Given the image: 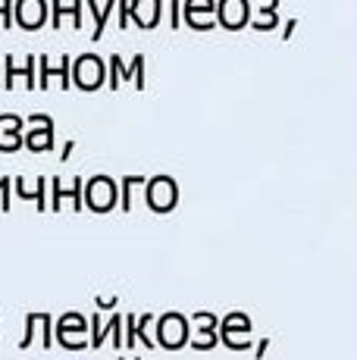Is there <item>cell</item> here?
I'll list each match as a JSON object with an SVG mask.
<instances>
[{"label": "cell", "instance_id": "cell-6", "mask_svg": "<svg viewBox=\"0 0 357 360\" xmlns=\"http://www.w3.org/2000/svg\"><path fill=\"white\" fill-rule=\"evenodd\" d=\"M88 329V320L82 314H63L60 316V323H57V342L63 345V348H70V351H82V348H88L82 338H75V335H82V332Z\"/></svg>", "mask_w": 357, "mask_h": 360}, {"label": "cell", "instance_id": "cell-22", "mask_svg": "<svg viewBox=\"0 0 357 360\" xmlns=\"http://www.w3.org/2000/svg\"><path fill=\"white\" fill-rule=\"evenodd\" d=\"M13 4H16V0H0V25H4V29H13Z\"/></svg>", "mask_w": 357, "mask_h": 360}, {"label": "cell", "instance_id": "cell-12", "mask_svg": "<svg viewBox=\"0 0 357 360\" xmlns=\"http://www.w3.org/2000/svg\"><path fill=\"white\" fill-rule=\"evenodd\" d=\"M107 335H113L116 348H119V351H126V345H122V314H113V316H110L107 329H98V332H94V335H91V345H88V348H100Z\"/></svg>", "mask_w": 357, "mask_h": 360}, {"label": "cell", "instance_id": "cell-11", "mask_svg": "<svg viewBox=\"0 0 357 360\" xmlns=\"http://www.w3.org/2000/svg\"><path fill=\"white\" fill-rule=\"evenodd\" d=\"M66 198H72V210H82V207H85V182H82L79 176L72 179V191H66L63 185L53 179V210H60V204H63Z\"/></svg>", "mask_w": 357, "mask_h": 360}, {"label": "cell", "instance_id": "cell-25", "mask_svg": "<svg viewBox=\"0 0 357 360\" xmlns=\"http://www.w3.org/2000/svg\"><path fill=\"white\" fill-rule=\"evenodd\" d=\"M0 69H4V60H0ZM0 88H4V79H0Z\"/></svg>", "mask_w": 357, "mask_h": 360}, {"label": "cell", "instance_id": "cell-13", "mask_svg": "<svg viewBox=\"0 0 357 360\" xmlns=\"http://www.w3.org/2000/svg\"><path fill=\"white\" fill-rule=\"evenodd\" d=\"M88 6H91V16H94V32H91V41H100L104 38V29H107V19H110V13L116 10V4L119 0H107L104 6H98V0H85Z\"/></svg>", "mask_w": 357, "mask_h": 360}, {"label": "cell", "instance_id": "cell-4", "mask_svg": "<svg viewBox=\"0 0 357 360\" xmlns=\"http://www.w3.org/2000/svg\"><path fill=\"white\" fill-rule=\"evenodd\" d=\"M85 207H91L94 213H107L116 207V185L110 176H94L85 185Z\"/></svg>", "mask_w": 357, "mask_h": 360}, {"label": "cell", "instance_id": "cell-19", "mask_svg": "<svg viewBox=\"0 0 357 360\" xmlns=\"http://www.w3.org/2000/svg\"><path fill=\"white\" fill-rule=\"evenodd\" d=\"M35 66H38V60L35 57H25V88L29 91H38V79H35Z\"/></svg>", "mask_w": 357, "mask_h": 360}, {"label": "cell", "instance_id": "cell-16", "mask_svg": "<svg viewBox=\"0 0 357 360\" xmlns=\"http://www.w3.org/2000/svg\"><path fill=\"white\" fill-rule=\"evenodd\" d=\"M13 185H16V191H19V198H35V204H38V210H44V179H38V185H35V191H29V188H25V182H22V179H16V182H13Z\"/></svg>", "mask_w": 357, "mask_h": 360}, {"label": "cell", "instance_id": "cell-5", "mask_svg": "<svg viewBox=\"0 0 357 360\" xmlns=\"http://www.w3.org/2000/svg\"><path fill=\"white\" fill-rule=\"evenodd\" d=\"M47 19V0H16L13 4V22L25 32H38Z\"/></svg>", "mask_w": 357, "mask_h": 360}, {"label": "cell", "instance_id": "cell-3", "mask_svg": "<svg viewBox=\"0 0 357 360\" xmlns=\"http://www.w3.org/2000/svg\"><path fill=\"white\" fill-rule=\"evenodd\" d=\"M144 198H148V204L154 207L157 213H167L176 207L178 188L169 176H154V179H148V185H144Z\"/></svg>", "mask_w": 357, "mask_h": 360}, {"label": "cell", "instance_id": "cell-7", "mask_svg": "<svg viewBox=\"0 0 357 360\" xmlns=\"http://www.w3.org/2000/svg\"><path fill=\"white\" fill-rule=\"evenodd\" d=\"M0 131H4V138H0V150L4 154H13V150L22 148V120L13 113H4L0 116Z\"/></svg>", "mask_w": 357, "mask_h": 360}, {"label": "cell", "instance_id": "cell-17", "mask_svg": "<svg viewBox=\"0 0 357 360\" xmlns=\"http://www.w3.org/2000/svg\"><path fill=\"white\" fill-rule=\"evenodd\" d=\"M144 57H135L132 60V66H129L126 69V75H122V82H126V79H132L135 82V88H138V91H141V88H144Z\"/></svg>", "mask_w": 357, "mask_h": 360}, {"label": "cell", "instance_id": "cell-24", "mask_svg": "<svg viewBox=\"0 0 357 360\" xmlns=\"http://www.w3.org/2000/svg\"><path fill=\"white\" fill-rule=\"evenodd\" d=\"M72 148H75V141L70 138V141H66V148H63V154H60V160H70V157H72Z\"/></svg>", "mask_w": 357, "mask_h": 360}, {"label": "cell", "instance_id": "cell-23", "mask_svg": "<svg viewBox=\"0 0 357 360\" xmlns=\"http://www.w3.org/2000/svg\"><path fill=\"white\" fill-rule=\"evenodd\" d=\"M10 188H13L10 179H0V207L4 210H10Z\"/></svg>", "mask_w": 357, "mask_h": 360}, {"label": "cell", "instance_id": "cell-8", "mask_svg": "<svg viewBox=\"0 0 357 360\" xmlns=\"http://www.w3.org/2000/svg\"><path fill=\"white\" fill-rule=\"evenodd\" d=\"M160 345L163 348H178L185 342V316L182 314H167L160 323Z\"/></svg>", "mask_w": 357, "mask_h": 360}, {"label": "cell", "instance_id": "cell-15", "mask_svg": "<svg viewBox=\"0 0 357 360\" xmlns=\"http://www.w3.org/2000/svg\"><path fill=\"white\" fill-rule=\"evenodd\" d=\"M19 75L25 79V69H19L13 57H4V91H13V85H16Z\"/></svg>", "mask_w": 357, "mask_h": 360}, {"label": "cell", "instance_id": "cell-2", "mask_svg": "<svg viewBox=\"0 0 357 360\" xmlns=\"http://www.w3.org/2000/svg\"><path fill=\"white\" fill-rule=\"evenodd\" d=\"M29 129L22 131V144L32 150V154H44V150H53V120L44 113L29 116Z\"/></svg>", "mask_w": 357, "mask_h": 360}, {"label": "cell", "instance_id": "cell-10", "mask_svg": "<svg viewBox=\"0 0 357 360\" xmlns=\"http://www.w3.org/2000/svg\"><path fill=\"white\" fill-rule=\"evenodd\" d=\"M82 6H85V0H72V4H66V0H51V25L53 29H60L63 25V16H72V25L79 29L82 25Z\"/></svg>", "mask_w": 357, "mask_h": 360}, {"label": "cell", "instance_id": "cell-18", "mask_svg": "<svg viewBox=\"0 0 357 360\" xmlns=\"http://www.w3.org/2000/svg\"><path fill=\"white\" fill-rule=\"evenodd\" d=\"M122 75H126V66H122V60H119V57H110V75H107V85L113 88V91L119 88V79H122Z\"/></svg>", "mask_w": 357, "mask_h": 360}, {"label": "cell", "instance_id": "cell-1", "mask_svg": "<svg viewBox=\"0 0 357 360\" xmlns=\"http://www.w3.org/2000/svg\"><path fill=\"white\" fill-rule=\"evenodd\" d=\"M110 69L100 57H94V53H85V57L75 60L72 66V82L82 88V91H94V88H100L107 82Z\"/></svg>", "mask_w": 357, "mask_h": 360}, {"label": "cell", "instance_id": "cell-21", "mask_svg": "<svg viewBox=\"0 0 357 360\" xmlns=\"http://www.w3.org/2000/svg\"><path fill=\"white\" fill-rule=\"evenodd\" d=\"M51 314H41V335H44V338H41V345H44V351L47 348H51V342H53V326H51Z\"/></svg>", "mask_w": 357, "mask_h": 360}, {"label": "cell", "instance_id": "cell-9", "mask_svg": "<svg viewBox=\"0 0 357 360\" xmlns=\"http://www.w3.org/2000/svg\"><path fill=\"white\" fill-rule=\"evenodd\" d=\"M167 4V0H132V22L138 25V29H154L157 19H160V6Z\"/></svg>", "mask_w": 357, "mask_h": 360}, {"label": "cell", "instance_id": "cell-14", "mask_svg": "<svg viewBox=\"0 0 357 360\" xmlns=\"http://www.w3.org/2000/svg\"><path fill=\"white\" fill-rule=\"evenodd\" d=\"M138 185H148V176H126L122 179V210H132V191Z\"/></svg>", "mask_w": 357, "mask_h": 360}, {"label": "cell", "instance_id": "cell-20", "mask_svg": "<svg viewBox=\"0 0 357 360\" xmlns=\"http://www.w3.org/2000/svg\"><path fill=\"white\" fill-rule=\"evenodd\" d=\"M238 16H242V10H238V0H229V4H226V13H223L226 25H229V29H235V25H242V22H238Z\"/></svg>", "mask_w": 357, "mask_h": 360}, {"label": "cell", "instance_id": "cell-26", "mask_svg": "<svg viewBox=\"0 0 357 360\" xmlns=\"http://www.w3.org/2000/svg\"><path fill=\"white\" fill-rule=\"evenodd\" d=\"M119 360H138V357H119Z\"/></svg>", "mask_w": 357, "mask_h": 360}]
</instances>
